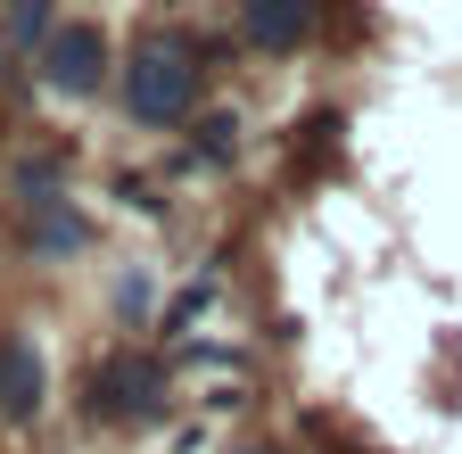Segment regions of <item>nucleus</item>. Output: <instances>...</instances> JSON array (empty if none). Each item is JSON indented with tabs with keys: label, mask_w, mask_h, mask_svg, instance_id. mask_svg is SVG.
<instances>
[{
	"label": "nucleus",
	"mask_w": 462,
	"mask_h": 454,
	"mask_svg": "<svg viewBox=\"0 0 462 454\" xmlns=\"http://www.w3.org/2000/svg\"><path fill=\"white\" fill-rule=\"evenodd\" d=\"M199 83H207V59L190 33H149L133 59H125V116L165 133V125H190L199 116Z\"/></svg>",
	"instance_id": "nucleus-1"
},
{
	"label": "nucleus",
	"mask_w": 462,
	"mask_h": 454,
	"mask_svg": "<svg viewBox=\"0 0 462 454\" xmlns=\"http://www.w3.org/2000/svg\"><path fill=\"white\" fill-rule=\"evenodd\" d=\"M157 405H165V372L149 356H107L91 372V413L99 422H149Z\"/></svg>",
	"instance_id": "nucleus-2"
},
{
	"label": "nucleus",
	"mask_w": 462,
	"mask_h": 454,
	"mask_svg": "<svg viewBox=\"0 0 462 454\" xmlns=\"http://www.w3.org/2000/svg\"><path fill=\"white\" fill-rule=\"evenodd\" d=\"M42 83L67 91V99L99 91V83H107V42H99V25H58V33L42 42Z\"/></svg>",
	"instance_id": "nucleus-3"
},
{
	"label": "nucleus",
	"mask_w": 462,
	"mask_h": 454,
	"mask_svg": "<svg viewBox=\"0 0 462 454\" xmlns=\"http://www.w3.org/2000/svg\"><path fill=\"white\" fill-rule=\"evenodd\" d=\"M50 396V372H42V347L25 330H0V422H33Z\"/></svg>",
	"instance_id": "nucleus-4"
},
{
	"label": "nucleus",
	"mask_w": 462,
	"mask_h": 454,
	"mask_svg": "<svg viewBox=\"0 0 462 454\" xmlns=\"http://www.w3.org/2000/svg\"><path fill=\"white\" fill-rule=\"evenodd\" d=\"M322 25V0H248V42L264 59H289V50H306Z\"/></svg>",
	"instance_id": "nucleus-5"
},
{
	"label": "nucleus",
	"mask_w": 462,
	"mask_h": 454,
	"mask_svg": "<svg viewBox=\"0 0 462 454\" xmlns=\"http://www.w3.org/2000/svg\"><path fill=\"white\" fill-rule=\"evenodd\" d=\"M42 223H33V248L42 256H67V248H83V215L67 207V199H50V207H33Z\"/></svg>",
	"instance_id": "nucleus-6"
},
{
	"label": "nucleus",
	"mask_w": 462,
	"mask_h": 454,
	"mask_svg": "<svg viewBox=\"0 0 462 454\" xmlns=\"http://www.w3.org/2000/svg\"><path fill=\"white\" fill-rule=\"evenodd\" d=\"M199 133H207V157H215V165H223V157H231V116H207V125H199Z\"/></svg>",
	"instance_id": "nucleus-7"
},
{
	"label": "nucleus",
	"mask_w": 462,
	"mask_h": 454,
	"mask_svg": "<svg viewBox=\"0 0 462 454\" xmlns=\"http://www.w3.org/2000/svg\"><path fill=\"white\" fill-rule=\"evenodd\" d=\"M240 454H281V446H240Z\"/></svg>",
	"instance_id": "nucleus-8"
}]
</instances>
